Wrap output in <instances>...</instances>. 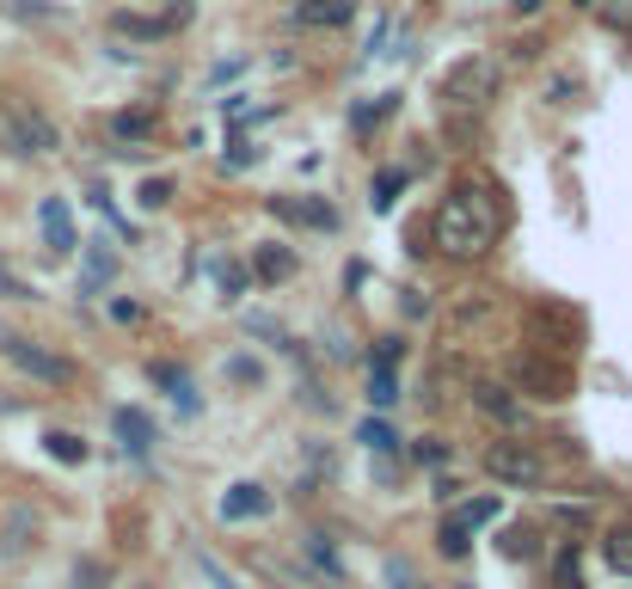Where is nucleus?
I'll use <instances>...</instances> for the list:
<instances>
[{
	"instance_id": "6e6552de",
	"label": "nucleus",
	"mask_w": 632,
	"mask_h": 589,
	"mask_svg": "<svg viewBox=\"0 0 632 589\" xmlns=\"http://www.w3.org/2000/svg\"><path fill=\"white\" fill-rule=\"evenodd\" d=\"M37 221H44V240H49V252H74V246H80L74 216H68V203H62V197H44Z\"/></svg>"
},
{
	"instance_id": "dca6fc26",
	"label": "nucleus",
	"mask_w": 632,
	"mask_h": 589,
	"mask_svg": "<svg viewBox=\"0 0 632 589\" xmlns=\"http://www.w3.org/2000/svg\"><path fill=\"white\" fill-rule=\"evenodd\" d=\"M356 442H369V454H393V449H400V436H393V424H387V418H363Z\"/></svg>"
},
{
	"instance_id": "9b49d317",
	"label": "nucleus",
	"mask_w": 632,
	"mask_h": 589,
	"mask_svg": "<svg viewBox=\"0 0 632 589\" xmlns=\"http://www.w3.org/2000/svg\"><path fill=\"white\" fill-rule=\"evenodd\" d=\"M111 424H117V436H124V449L136 454V461H141V454H148V449H154V424H148V412H136V405H124V412H117V418H111Z\"/></svg>"
},
{
	"instance_id": "0eeeda50",
	"label": "nucleus",
	"mask_w": 632,
	"mask_h": 589,
	"mask_svg": "<svg viewBox=\"0 0 632 589\" xmlns=\"http://www.w3.org/2000/svg\"><path fill=\"white\" fill-rule=\"evenodd\" d=\"M473 405L485 412V418H497L504 430H522V400H509V388H497V381H479Z\"/></svg>"
},
{
	"instance_id": "7c9ffc66",
	"label": "nucleus",
	"mask_w": 632,
	"mask_h": 589,
	"mask_svg": "<svg viewBox=\"0 0 632 589\" xmlns=\"http://www.w3.org/2000/svg\"><path fill=\"white\" fill-rule=\"evenodd\" d=\"M577 7H596V0H577Z\"/></svg>"
},
{
	"instance_id": "2eb2a0df",
	"label": "nucleus",
	"mask_w": 632,
	"mask_h": 589,
	"mask_svg": "<svg viewBox=\"0 0 632 589\" xmlns=\"http://www.w3.org/2000/svg\"><path fill=\"white\" fill-rule=\"evenodd\" d=\"M154 381L172 393V400L185 405V412H197V393H191V374L185 369H172V362H154Z\"/></svg>"
},
{
	"instance_id": "c756f323",
	"label": "nucleus",
	"mask_w": 632,
	"mask_h": 589,
	"mask_svg": "<svg viewBox=\"0 0 632 589\" xmlns=\"http://www.w3.org/2000/svg\"><path fill=\"white\" fill-rule=\"evenodd\" d=\"M516 13H540V0H516Z\"/></svg>"
},
{
	"instance_id": "5701e85b",
	"label": "nucleus",
	"mask_w": 632,
	"mask_h": 589,
	"mask_svg": "<svg viewBox=\"0 0 632 589\" xmlns=\"http://www.w3.org/2000/svg\"><path fill=\"white\" fill-rule=\"evenodd\" d=\"M221 301H240V294H246V264H221Z\"/></svg>"
},
{
	"instance_id": "39448f33",
	"label": "nucleus",
	"mask_w": 632,
	"mask_h": 589,
	"mask_svg": "<svg viewBox=\"0 0 632 589\" xmlns=\"http://www.w3.org/2000/svg\"><path fill=\"white\" fill-rule=\"evenodd\" d=\"M7 136H13L19 154H56V148H62V136H56V124H49L44 111H13V117H7Z\"/></svg>"
},
{
	"instance_id": "7ed1b4c3",
	"label": "nucleus",
	"mask_w": 632,
	"mask_h": 589,
	"mask_svg": "<svg viewBox=\"0 0 632 589\" xmlns=\"http://www.w3.org/2000/svg\"><path fill=\"white\" fill-rule=\"evenodd\" d=\"M0 350L19 362L25 374H37V381H49V388H68L74 381V362H62V357H49L44 344H32V338H0Z\"/></svg>"
},
{
	"instance_id": "aec40b11",
	"label": "nucleus",
	"mask_w": 632,
	"mask_h": 589,
	"mask_svg": "<svg viewBox=\"0 0 632 589\" xmlns=\"http://www.w3.org/2000/svg\"><path fill=\"white\" fill-rule=\"evenodd\" d=\"M608 565H614L620 577H632V528H614V534H608Z\"/></svg>"
},
{
	"instance_id": "f257e3e1",
	"label": "nucleus",
	"mask_w": 632,
	"mask_h": 589,
	"mask_svg": "<svg viewBox=\"0 0 632 589\" xmlns=\"http://www.w3.org/2000/svg\"><path fill=\"white\" fill-rule=\"evenodd\" d=\"M497 240V203L479 185H455L436 209V246L448 258H479Z\"/></svg>"
},
{
	"instance_id": "f8f14e48",
	"label": "nucleus",
	"mask_w": 632,
	"mask_h": 589,
	"mask_svg": "<svg viewBox=\"0 0 632 589\" xmlns=\"http://www.w3.org/2000/svg\"><path fill=\"white\" fill-rule=\"evenodd\" d=\"M295 19H301V25H351V19H356V0H301V7H295Z\"/></svg>"
},
{
	"instance_id": "9d476101",
	"label": "nucleus",
	"mask_w": 632,
	"mask_h": 589,
	"mask_svg": "<svg viewBox=\"0 0 632 589\" xmlns=\"http://www.w3.org/2000/svg\"><path fill=\"white\" fill-rule=\"evenodd\" d=\"M271 510V492L264 485H233L228 497H221V522H246V516H264Z\"/></svg>"
},
{
	"instance_id": "423d86ee",
	"label": "nucleus",
	"mask_w": 632,
	"mask_h": 589,
	"mask_svg": "<svg viewBox=\"0 0 632 589\" xmlns=\"http://www.w3.org/2000/svg\"><path fill=\"white\" fill-rule=\"evenodd\" d=\"M485 93H492V62H461L455 74H448V86H443L448 105H479Z\"/></svg>"
},
{
	"instance_id": "a878e982",
	"label": "nucleus",
	"mask_w": 632,
	"mask_h": 589,
	"mask_svg": "<svg viewBox=\"0 0 632 589\" xmlns=\"http://www.w3.org/2000/svg\"><path fill=\"white\" fill-rule=\"evenodd\" d=\"M387 577H393V589H417V577H412V565H405V558H393V565H387Z\"/></svg>"
},
{
	"instance_id": "20e7f679",
	"label": "nucleus",
	"mask_w": 632,
	"mask_h": 589,
	"mask_svg": "<svg viewBox=\"0 0 632 589\" xmlns=\"http://www.w3.org/2000/svg\"><path fill=\"white\" fill-rule=\"evenodd\" d=\"M485 522H497V497H473V504H461V510L443 522V534H436V541H443L448 558H461L467 541H473V528H485Z\"/></svg>"
},
{
	"instance_id": "4be33fe9",
	"label": "nucleus",
	"mask_w": 632,
	"mask_h": 589,
	"mask_svg": "<svg viewBox=\"0 0 632 589\" xmlns=\"http://www.w3.org/2000/svg\"><path fill=\"white\" fill-rule=\"evenodd\" d=\"M400 185H405V172L387 166L381 178H375V197H369V203H375V209H393V190H400Z\"/></svg>"
},
{
	"instance_id": "c85d7f7f",
	"label": "nucleus",
	"mask_w": 632,
	"mask_h": 589,
	"mask_svg": "<svg viewBox=\"0 0 632 589\" xmlns=\"http://www.w3.org/2000/svg\"><path fill=\"white\" fill-rule=\"evenodd\" d=\"M608 19H614V25H632V0H620V7H608Z\"/></svg>"
},
{
	"instance_id": "bb28decb",
	"label": "nucleus",
	"mask_w": 632,
	"mask_h": 589,
	"mask_svg": "<svg viewBox=\"0 0 632 589\" xmlns=\"http://www.w3.org/2000/svg\"><path fill=\"white\" fill-rule=\"evenodd\" d=\"M197 565H203V577H209V584H216V589H240V584H233V577H228V571H221V565H216V558H197Z\"/></svg>"
},
{
	"instance_id": "4468645a",
	"label": "nucleus",
	"mask_w": 632,
	"mask_h": 589,
	"mask_svg": "<svg viewBox=\"0 0 632 589\" xmlns=\"http://www.w3.org/2000/svg\"><path fill=\"white\" fill-rule=\"evenodd\" d=\"M111 270H117V252H111L105 240H93V246H87V282H80V294H93L99 282H111Z\"/></svg>"
},
{
	"instance_id": "1a4fd4ad",
	"label": "nucleus",
	"mask_w": 632,
	"mask_h": 589,
	"mask_svg": "<svg viewBox=\"0 0 632 589\" xmlns=\"http://www.w3.org/2000/svg\"><path fill=\"white\" fill-rule=\"evenodd\" d=\"M271 209H277L283 221H295V228H338V216H332V203H308V197H271Z\"/></svg>"
},
{
	"instance_id": "6ab92c4d",
	"label": "nucleus",
	"mask_w": 632,
	"mask_h": 589,
	"mask_svg": "<svg viewBox=\"0 0 632 589\" xmlns=\"http://www.w3.org/2000/svg\"><path fill=\"white\" fill-rule=\"evenodd\" d=\"M393 400H400V381H393V369L375 362V369H369V405H381V412H387Z\"/></svg>"
},
{
	"instance_id": "f03ea898",
	"label": "nucleus",
	"mask_w": 632,
	"mask_h": 589,
	"mask_svg": "<svg viewBox=\"0 0 632 589\" xmlns=\"http://www.w3.org/2000/svg\"><path fill=\"white\" fill-rule=\"evenodd\" d=\"M485 473H492L497 485H540L547 480V466H540V454L528 449V442H492V449H485Z\"/></svg>"
},
{
	"instance_id": "ddd939ff",
	"label": "nucleus",
	"mask_w": 632,
	"mask_h": 589,
	"mask_svg": "<svg viewBox=\"0 0 632 589\" xmlns=\"http://www.w3.org/2000/svg\"><path fill=\"white\" fill-rule=\"evenodd\" d=\"M111 32H117V37H136V44H160L172 25H166V19H141V13H111Z\"/></svg>"
},
{
	"instance_id": "412c9836",
	"label": "nucleus",
	"mask_w": 632,
	"mask_h": 589,
	"mask_svg": "<svg viewBox=\"0 0 632 589\" xmlns=\"http://www.w3.org/2000/svg\"><path fill=\"white\" fill-rule=\"evenodd\" d=\"M44 442H49V454H56V461H68V466L87 461V442H80V436H68V430H49Z\"/></svg>"
},
{
	"instance_id": "cd10ccee",
	"label": "nucleus",
	"mask_w": 632,
	"mask_h": 589,
	"mask_svg": "<svg viewBox=\"0 0 632 589\" xmlns=\"http://www.w3.org/2000/svg\"><path fill=\"white\" fill-rule=\"evenodd\" d=\"M0 294H7V301H25V294H32V289H25V282H19V277H7V270H0Z\"/></svg>"
},
{
	"instance_id": "a211bd4d",
	"label": "nucleus",
	"mask_w": 632,
	"mask_h": 589,
	"mask_svg": "<svg viewBox=\"0 0 632 589\" xmlns=\"http://www.w3.org/2000/svg\"><path fill=\"white\" fill-rule=\"evenodd\" d=\"M252 270H258L264 282H277V277H289V270H295V252H283V246H264L258 258H252Z\"/></svg>"
},
{
	"instance_id": "f3484780",
	"label": "nucleus",
	"mask_w": 632,
	"mask_h": 589,
	"mask_svg": "<svg viewBox=\"0 0 632 589\" xmlns=\"http://www.w3.org/2000/svg\"><path fill=\"white\" fill-rule=\"evenodd\" d=\"M117 141H148L154 136V111H117Z\"/></svg>"
},
{
	"instance_id": "393cba45",
	"label": "nucleus",
	"mask_w": 632,
	"mask_h": 589,
	"mask_svg": "<svg viewBox=\"0 0 632 589\" xmlns=\"http://www.w3.org/2000/svg\"><path fill=\"white\" fill-rule=\"evenodd\" d=\"M166 178H148V185H141V203H148V209H160V203H166Z\"/></svg>"
},
{
	"instance_id": "b1692460",
	"label": "nucleus",
	"mask_w": 632,
	"mask_h": 589,
	"mask_svg": "<svg viewBox=\"0 0 632 589\" xmlns=\"http://www.w3.org/2000/svg\"><path fill=\"white\" fill-rule=\"evenodd\" d=\"M387 111H393V99H375V105H356V117H351V129H356V136H369V124H381Z\"/></svg>"
}]
</instances>
